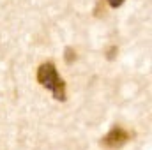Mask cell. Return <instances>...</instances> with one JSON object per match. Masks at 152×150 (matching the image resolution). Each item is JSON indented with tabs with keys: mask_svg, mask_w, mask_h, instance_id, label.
I'll return each instance as SVG.
<instances>
[{
	"mask_svg": "<svg viewBox=\"0 0 152 150\" xmlns=\"http://www.w3.org/2000/svg\"><path fill=\"white\" fill-rule=\"evenodd\" d=\"M37 81L51 90L53 97L57 101H66V83L64 79L58 76L57 73V67L51 64V62H46V64H41L37 69Z\"/></svg>",
	"mask_w": 152,
	"mask_h": 150,
	"instance_id": "obj_1",
	"label": "cell"
},
{
	"mask_svg": "<svg viewBox=\"0 0 152 150\" xmlns=\"http://www.w3.org/2000/svg\"><path fill=\"white\" fill-rule=\"evenodd\" d=\"M131 140V133H127L126 129L122 127H113L103 140H101V145L104 149H120L124 143H127Z\"/></svg>",
	"mask_w": 152,
	"mask_h": 150,
	"instance_id": "obj_2",
	"label": "cell"
},
{
	"mask_svg": "<svg viewBox=\"0 0 152 150\" xmlns=\"http://www.w3.org/2000/svg\"><path fill=\"white\" fill-rule=\"evenodd\" d=\"M108 4H110V7H113V9H117V7H120L126 0H106Z\"/></svg>",
	"mask_w": 152,
	"mask_h": 150,
	"instance_id": "obj_3",
	"label": "cell"
},
{
	"mask_svg": "<svg viewBox=\"0 0 152 150\" xmlns=\"http://www.w3.org/2000/svg\"><path fill=\"white\" fill-rule=\"evenodd\" d=\"M66 53H67L66 62H67V64H71V62H73V57H75V55H73V48H67V50H66Z\"/></svg>",
	"mask_w": 152,
	"mask_h": 150,
	"instance_id": "obj_4",
	"label": "cell"
}]
</instances>
